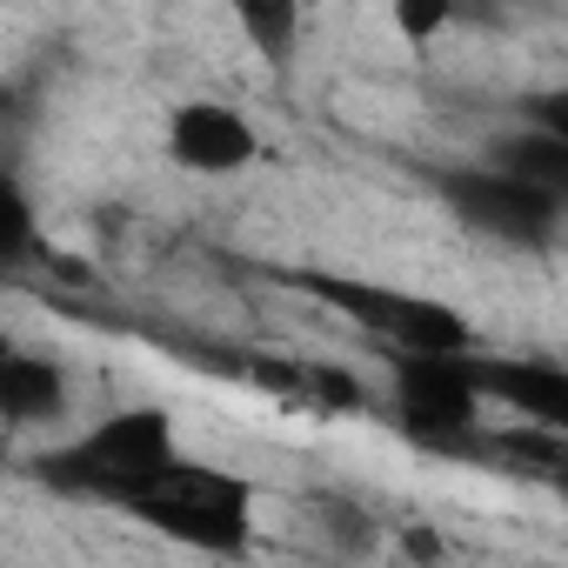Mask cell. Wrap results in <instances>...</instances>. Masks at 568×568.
Returning a JSON list of instances; mask_svg holds the SVG:
<instances>
[{
    "label": "cell",
    "mask_w": 568,
    "mask_h": 568,
    "mask_svg": "<svg viewBox=\"0 0 568 568\" xmlns=\"http://www.w3.org/2000/svg\"><path fill=\"white\" fill-rule=\"evenodd\" d=\"M288 281L302 295H315L322 308H335L342 322H355L362 335H375L388 355H468V348H481L475 322L442 295L388 288V281H362V274H322V267H295Z\"/></svg>",
    "instance_id": "obj_2"
},
{
    "label": "cell",
    "mask_w": 568,
    "mask_h": 568,
    "mask_svg": "<svg viewBox=\"0 0 568 568\" xmlns=\"http://www.w3.org/2000/svg\"><path fill=\"white\" fill-rule=\"evenodd\" d=\"M8 355H14V335H8V328H0V368H8Z\"/></svg>",
    "instance_id": "obj_15"
},
{
    "label": "cell",
    "mask_w": 568,
    "mask_h": 568,
    "mask_svg": "<svg viewBox=\"0 0 568 568\" xmlns=\"http://www.w3.org/2000/svg\"><path fill=\"white\" fill-rule=\"evenodd\" d=\"M468 375L481 408H508L521 428L568 435V368L548 355H481L468 348Z\"/></svg>",
    "instance_id": "obj_7"
},
{
    "label": "cell",
    "mask_w": 568,
    "mask_h": 568,
    "mask_svg": "<svg viewBox=\"0 0 568 568\" xmlns=\"http://www.w3.org/2000/svg\"><path fill=\"white\" fill-rule=\"evenodd\" d=\"M462 14V0H388V21L408 48H435Z\"/></svg>",
    "instance_id": "obj_13"
},
{
    "label": "cell",
    "mask_w": 568,
    "mask_h": 568,
    "mask_svg": "<svg viewBox=\"0 0 568 568\" xmlns=\"http://www.w3.org/2000/svg\"><path fill=\"white\" fill-rule=\"evenodd\" d=\"M187 448H181V422L161 408V402H134V408H108L101 422H88L74 442L48 448L34 462V475L61 495H81V501H128L134 488H148L161 468H174Z\"/></svg>",
    "instance_id": "obj_1"
},
{
    "label": "cell",
    "mask_w": 568,
    "mask_h": 568,
    "mask_svg": "<svg viewBox=\"0 0 568 568\" xmlns=\"http://www.w3.org/2000/svg\"><path fill=\"white\" fill-rule=\"evenodd\" d=\"M41 247V207L28 194V181L0 161V274H14L21 261H34Z\"/></svg>",
    "instance_id": "obj_12"
},
{
    "label": "cell",
    "mask_w": 568,
    "mask_h": 568,
    "mask_svg": "<svg viewBox=\"0 0 568 568\" xmlns=\"http://www.w3.org/2000/svg\"><path fill=\"white\" fill-rule=\"evenodd\" d=\"M488 168H501V174H515V181H535V187H548V194H568V134H541V128L495 134Z\"/></svg>",
    "instance_id": "obj_10"
},
{
    "label": "cell",
    "mask_w": 568,
    "mask_h": 568,
    "mask_svg": "<svg viewBox=\"0 0 568 568\" xmlns=\"http://www.w3.org/2000/svg\"><path fill=\"white\" fill-rule=\"evenodd\" d=\"M388 415L415 448H475L481 395L468 355H388Z\"/></svg>",
    "instance_id": "obj_4"
},
{
    "label": "cell",
    "mask_w": 568,
    "mask_h": 568,
    "mask_svg": "<svg viewBox=\"0 0 568 568\" xmlns=\"http://www.w3.org/2000/svg\"><path fill=\"white\" fill-rule=\"evenodd\" d=\"M302 8H308V14H315V8H328V0H302Z\"/></svg>",
    "instance_id": "obj_16"
},
{
    "label": "cell",
    "mask_w": 568,
    "mask_h": 568,
    "mask_svg": "<svg viewBox=\"0 0 568 568\" xmlns=\"http://www.w3.org/2000/svg\"><path fill=\"white\" fill-rule=\"evenodd\" d=\"M68 402H74L68 368L48 348H21L14 342L8 368H0V428H14V435L21 428H48V422L68 415Z\"/></svg>",
    "instance_id": "obj_8"
},
{
    "label": "cell",
    "mask_w": 568,
    "mask_h": 568,
    "mask_svg": "<svg viewBox=\"0 0 568 568\" xmlns=\"http://www.w3.org/2000/svg\"><path fill=\"white\" fill-rule=\"evenodd\" d=\"M227 21H234V34L247 41V54L267 74H288L302 61V41H308V8L302 0H227Z\"/></svg>",
    "instance_id": "obj_9"
},
{
    "label": "cell",
    "mask_w": 568,
    "mask_h": 568,
    "mask_svg": "<svg viewBox=\"0 0 568 568\" xmlns=\"http://www.w3.org/2000/svg\"><path fill=\"white\" fill-rule=\"evenodd\" d=\"M442 194H448V207H455L462 227H475V234H488L501 247H555V234L568 221V194H548L535 181H515V174H501L488 161L448 174Z\"/></svg>",
    "instance_id": "obj_5"
},
{
    "label": "cell",
    "mask_w": 568,
    "mask_h": 568,
    "mask_svg": "<svg viewBox=\"0 0 568 568\" xmlns=\"http://www.w3.org/2000/svg\"><path fill=\"white\" fill-rule=\"evenodd\" d=\"M134 521H148L154 535L194 548V555H241L254 541V481L181 455L174 468H161L148 488H134L121 501Z\"/></svg>",
    "instance_id": "obj_3"
},
{
    "label": "cell",
    "mask_w": 568,
    "mask_h": 568,
    "mask_svg": "<svg viewBox=\"0 0 568 568\" xmlns=\"http://www.w3.org/2000/svg\"><path fill=\"white\" fill-rule=\"evenodd\" d=\"M521 114H528L541 134H568V94H561V88H548V94L521 101Z\"/></svg>",
    "instance_id": "obj_14"
},
{
    "label": "cell",
    "mask_w": 568,
    "mask_h": 568,
    "mask_svg": "<svg viewBox=\"0 0 568 568\" xmlns=\"http://www.w3.org/2000/svg\"><path fill=\"white\" fill-rule=\"evenodd\" d=\"M161 154H168L181 174H194V181H227V174H241V168L261 161V128H254L234 101L194 94V101L168 108Z\"/></svg>",
    "instance_id": "obj_6"
},
{
    "label": "cell",
    "mask_w": 568,
    "mask_h": 568,
    "mask_svg": "<svg viewBox=\"0 0 568 568\" xmlns=\"http://www.w3.org/2000/svg\"><path fill=\"white\" fill-rule=\"evenodd\" d=\"M368 382L342 362H295V408L308 415H368Z\"/></svg>",
    "instance_id": "obj_11"
}]
</instances>
